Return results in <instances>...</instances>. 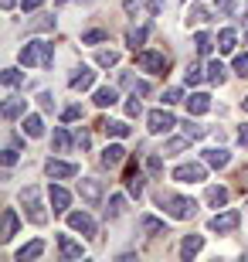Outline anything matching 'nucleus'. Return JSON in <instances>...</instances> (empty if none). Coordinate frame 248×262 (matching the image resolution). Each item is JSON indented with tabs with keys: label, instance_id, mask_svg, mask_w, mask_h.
I'll return each mask as SVG.
<instances>
[{
	"label": "nucleus",
	"instance_id": "1",
	"mask_svg": "<svg viewBox=\"0 0 248 262\" xmlns=\"http://www.w3.org/2000/svg\"><path fill=\"white\" fill-rule=\"evenodd\" d=\"M153 201L163 208V214H170V218H177V222H187V218H194L197 214V201L187 194H173V191H156L153 194Z\"/></svg>",
	"mask_w": 248,
	"mask_h": 262
},
{
	"label": "nucleus",
	"instance_id": "2",
	"mask_svg": "<svg viewBox=\"0 0 248 262\" xmlns=\"http://www.w3.org/2000/svg\"><path fill=\"white\" fill-rule=\"evenodd\" d=\"M20 204H24V214H28L31 225H48V211H44V201H41V187L28 184L20 191Z\"/></svg>",
	"mask_w": 248,
	"mask_h": 262
},
{
	"label": "nucleus",
	"instance_id": "3",
	"mask_svg": "<svg viewBox=\"0 0 248 262\" xmlns=\"http://www.w3.org/2000/svg\"><path fill=\"white\" fill-rule=\"evenodd\" d=\"M238 225H241V211H238V208H228V211H218V214H211V218H208V232L231 235V232H238Z\"/></svg>",
	"mask_w": 248,
	"mask_h": 262
},
{
	"label": "nucleus",
	"instance_id": "4",
	"mask_svg": "<svg viewBox=\"0 0 248 262\" xmlns=\"http://www.w3.org/2000/svg\"><path fill=\"white\" fill-rule=\"evenodd\" d=\"M136 65L150 72V75H167V68H170V58L163 55V51H153V48H143L136 51Z\"/></svg>",
	"mask_w": 248,
	"mask_h": 262
},
{
	"label": "nucleus",
	"instance_id": "5",
	"mask_svg": "<svg viewBox=\"0 0 248 262\" xmlns=\"http://www.w3.org/2000/svg\"><path fill=\"white\" fill-rule=\"evenodd\" d=\"M173 126H177V119H173V113H170L167 106H160V109H150V113H146V129H150L153 136L170 133Z\"/></svg>",
	"mask_w": 248,
	"mask_h": 262
},
{
	"label": "nucleus",
	"instance_id": "6",
	"mask_svg": "<svg viewBox=\"0 0 248 262\" xmlns=\"http://www.w3.org/2000/svg\"><path fill=\"white\" fill-rule=\"evenodd\" d=\"M163 7H167V0H126L123 4L129 17H160Z\"/></svg>",
	"mask_w": 248,
	"mask_h": 262
},
{
	"label": "nucleus",
	"instance_id": "7",
	"mask_svg": "<svg viewBox=\"0 0 248 262\" xmlns=\"http://www.w3.org/2000/svg\"><path fill=\"white\" fill-rule=\"evenodd\" d=\"M173 181H181V184H200V181H208V164L204 160H194V164L173 167Z\"/></svg>",
	"mask_w": 248,
	"mask_h": 262
},
{
	"label": "nucleus",
	"instance_id": "8",
	"mask_svg": "<svg viewBox=\"0 0 248 262\" xmlns=\"http://www.w3.org/2000/svg\"><path fill=\"white\" fill-rule=\"evenodd\" d=\"M44 174H48V181H75V177H78V164L51 157L48 164H44Z\"/></svg>",
	"mask_w": 248,
	"mask_h": 262
},
{
	"label": "nucleus",
	"instance_id": "9",
	"mask_svg": "<svg viewBox=\"0 0 248 262\" xmlns=\"http://www.w3.org/2000/svg\"><path fill=\"white\" fill-rule=\"evenodd\" d=\"M68 228L72 232H82V238H96L99 235V225L88 211H68Z\"/></svg>",
	"mask_w": 248,
	"mask_h": 262
},
{
	"label": "nucleus",
	"instance_id": "10",
	"mask_svg": "<svg viewBox=\"0 0 248 262\" xmlns=\"http://www.w3.org/2000/svg\"><path fill=\"white\" fill-rule=\"evenodd\" d=\"M102 181H96V177H82V181H78V198H82V201L88 204V208H99V204H102Z\"/></svg>",
	"mask_w": 248,
	"mask_h": 262
},
{
	"label": "nucleus",
	"instance_id": "11",
	"mask_svg": "<svg viewBox=\"0 0 248 262\" xmlns=\"http://www.w3.org/2000/svg\"><path fill=\"white\" fill-rule=\"evenodd\" d=\"M136 228H140V235H146V238H160V235H170V225L163 222V218H156V214H140Z\"/></svg>",
	"mask_w": 248,
	"mask_h": 262
},
{
	"label": "nucleus",
	"instance_id": "12",
	"mask_svg": "<svg viewBox=\"0 0 248 262\" xmlns=\"http://www.w3.org/2000/svg\"><path fill=\"white\" fill-rule=\"evenodd\" d=\"M68 85L75 89V92H85V89H92V85H96V68H88V65L72 68V75H68Z\"/></svg>",
	"mask_w": 248,
	"mask_h": 262
},
{
	"label": "nucleus",
	"instance_id": "13",
	"mask_svg": "<svg viewBox=\"0 0 248 262\" xmlns=\"http://www.w3.org/2000/svg\"><path fill=\"white\" fill-rule=\"evenodd\" d=\"M0 116H4V123H14V119L28 116V99L7 96V99H4V106H0Z\"/></svg>",
	"mask_w": 248,
	"mask_h": 262
},
{
	"label": "nucleus",
	"instance_id": "14",
	"mask_svg": "<svg viewBox=\"0 0 248 262\" xmlns=\"http://www.w3.org/2000/svg\"><path fill=\"white\" fill-rule=\"evenodd\" d=\"M48 201H51V208H55V214H68V208H72V194L61 187V181H51Z\"/></svg>",
	"mask_w": 248,
	"mask_h": 262
},
{
	"label": "nucleus",
	"instance_id": "15",
	"mask_svg": "<svg viewBox=\"0 0 248 262\" xmlns=\"http://www.w3.org/2000/svg\"><path fill=\"white\" fill-rule=\"evenodd\" d=\"M200 160L208 167H214V170H224V167L231 164V150L228 146H208V150L200 154Z\"/></svg>",
	"mask_w": 248,
	"mask_h": 262
},
{
	"label": "nucleus",
	"instance_id": "16",
	"mask_svg": "<svg viewBox=\"0 0 248 262\" xmlns=\"http://www.w3.org/2000/svg\"><path fill=\"white\" fill-rule=\"evenodd\" d=\"M75 143H78V136H72L65 126H55V133H51V154H72Z\"/></svg>",
	"mask_w": 248,
	"mask_h": 262
},
{
	"label": "nucleus",
	"instance_id": "17",
	"mask_svg": "<svg viewBox=\"0 0 248 262\" xmlns=\"http://www.w3.org/2000/svg\"><path fill=\"white\" fill-rule=\"evenodd\" d=\"M58 255H61V259H82V255H85V245L61 232V235H58Z\"/></svg>",
	"mask_w": 248,
	"mask_h": 262
},
{
	"label": "nucleus",
	"instance_id": "18",
	"mask_svg": "<svg viewBox=\"0 0 248 262\" xmlns=\"http://www.w3.org/2000/svg\"><path fill=\"white\" fill-rule=\"evenodd\" d=\"M17 228H20L17 211H14V208H4V222H0V242H10V238L17 235Z\"/></svg>",
	"mask_w": 248,
	"mask_h": 262
},
{
	"label": "nucleus",
	"instance_id": "19",
	"mask_svg": "<svg viewBox=\"0 0 248 262\" xmlns=\"http://www.w3.org/2000/svg\"><path fill=\"white\" fill-rule=\"evenodd\" d=\"M17 61L24 68H34V65H41V41H28L24 48L17 51Z\"/></svg>",
	"mask_w": 248,
	"mask_h": 262
},
{
	"label": "nucleus",
	"instance_id": "20",
	"mask_svg": "<svg viewBox=\"0 0 248 262\" xmlns=\"http://www.w3.org/2000/svg\"><path fill=\"white\" fill-rule=\"evenodd\" d=\"M191 143H194V140H191L187 133L170 136V140L163 143V150H160V154H163V157H177V154H184V150H191Z\"/></svg>",
	"mask_w": 248,
	"mask_h": 262
},
{
	"label": "nucleus",
	"instance_id": "21",
	"mask_svg": "<svg viewBox=\"0 0 248 262\" xmlns=\"http://www.w3.org/2000/svg\"><path fill=\"white\" fill-rule=\"evenodd\" d=\"M99 126L105 129V136H116V140H126V136L133 133V126L123 123V119H99Z\"/></svg>",
	"mask_w": 248,
	"mask_h": 262
},
{
	"label": "nucleus",
	"instance_id": "22",
	"mask_svg": "<svg viewBox=\"0 0 248 262\" xmlns=\"http://www.w3.org/2000/svg\"><path fill=\"white\" fill-rule=\"evenodd\" d=\"M184 102H187V113H191V116H204V113L211 109V96L208 92H194V96H187Z\"/></svg>",
	"mask_w": 248,
	"mask_h": 262
},
{
	"label": "nucleus",
	"instance_id": "23",
	"mask_svg": "<svg viewBox=\"0 0 248 262\" xmlns=\"http://www.w3.org/2000/svg\"><path fill=\"white\" fill-rule=\"evenodd\" d=\"M99 160H102V167H109V170H112V167H119L126 160V150H123V143H109L102 150V157H99Z\"/></svg>",
	"mask_w": 248,
	"mask_h": 262
},
{
	"label": "nucleus",
	"instance_id": "24",
	"mask_svg": "<svg viewBox=\"0 0 248 262\" xmlns=\"http://www.w3.org/2000/svg\"><path fill=\"white\" fill-rule=\"evenodd\" d=\"M228 198H231V191L224 184H211L208 191H204V201H208L211 208H224V204H228Z\"/></svg>",
	"mask_w": 248,
	"mask_h": 262
},
{
	"label": "nucleus",
	"instance_id": "25",
	"mask_svg": "<svg viewBox=\"0 0 248 262\" xmlns=\"http://www.w3.org/2000/svg\"><path fill=\"white\" fill-rule=\"evenodd\" d=\"M41 255H44V238H34V242L20 245L14 259H17V262H31V259H41Z\"/></svg>",
	"mask_w": 248,
	"mask_h": 262
},
{
	"label": "nucleus",
	"instance_id": "26",
	"mask_svg": "<svg viewBox=\"0 0 248 262\" xmlns=\"http://www.w3.org/2000/svg\"><path fill=\"white\" fill-rule=\"evenodd\" d=\"M119 85H123V89H129L133 96H150V82H143V78L129 75V72H123V75H119Z\"/></svg>",
	"mask_w": 248,
	"mask_h": 262
},
{
	"label": "nucleus",
	"instance_id": "27",
	"mask_svg": "<svg viewBox=\"0 0 248 262\" xmlns=\"http://www.w3.org/2000/svg\"><path fill=\"white\" fill-rule=\"evenodd\" d=\"M235 48H238V31L235 28H221L218 31V51L221 55H231Z\"/></svg>",
	"mask_w": 248,
	"mask_h": 262
},
{
	"label": "nucleus",
	"instance_id": "28",
	"mask_svg": "<svg viewBox=\"0 0 248 262\" xmlns=\"http://www.w3.org/2000/svg\"><path fill=\"white\" fill-rule=\"evenodd\" d=\"M204 249V235H184V242H181V259L191 262L194 255Z\"/></svg>",
	"mask_w": 248,
	"mask_h": 262
},
{
	"label": "nucleus",
	"instance_id": "29",
	"mask_svg": "<svg viewBox=\"0 0 248 262\" xmlns=\"http://www.w3.org/2000/svg\"><path fill=\"white\" fill-rule=\"evenodd\" d=\"M126 194L143 198V174H140V167H129V170H126Z\"/></svg>",
	"mask_w": 248,
	"mask_h": 262
},
{
	"label": "nucleus",
	"instance_id": "30",
	"mask_svg": "<svg viewBox=\"0 0 248 262\" xmlns=\"http://www.w3.org/2000/svg\"><path fill=\"white\" fill-rule=\"evenodd\" d=\"M20 129H24V136L38 140V136H44V119H41L38 113H28V116H24V123H20Z\"/></svg>",
	"mask_w": 248,
	"mask_h": 262
},
{
	"label": "nucleus",
	"instance_id": "31",
	"mask_svg": "<svg viewBox=\"0 0 248 262\" xmlns=\"http://www.w3.org/2000/svg\"><path fill=\"white\" fill-rule=\"evenodd\" d=\"M146 38H150V28H129L126 31V48H133V51H143V45H146Z\"/></svg>",
	"mask_w": 248,
	"mask_h": 262
},
{
	"label": "nucleus",
	"instance_id": "32",
	"mask_svg": "<svg viewBox=\"0 0 248 262\" xmlns=\"http://www.w3.org/2000/svg\"><path fill=\"white\" fill-rule=\"evenodd\" d=\"M99 109H109V106H116L119 102V89H112V85H102V89H96V99H92Z\"/></svg>",
	"mask_w": 248,
	"mask_h": 262
},
{
	"label": "nucleus",
	"instance_id": "33",
	"mask_svg": "<svg viewBox=\"0 0 248 262\" xmlns=\"http://www.w3.org/2000/svg\"><path fill=\"white\" fill-rule=\"evenodd\" d=\"M208 82L211 85H224V82H228V68H224V61H218V58L208 61Z\"/></svg>",
	"mask_w": 248,
	"mask_h": 262
},
{
	"label": "nucleus",
	"instance_id": "34",
	"mask_svg": "<svg viewBox=\"0 0 248 262\" xmlns=\"http://www.w3.org/2000/svg\"><path fill=\"white\" fill-rule=\"evenodd\" d=\"M204 20H211V10L204 7V4H194V7L184 14V24H187V28H197V24H204Z\"/></svg>",
	"mask_w": 248,
	"mask_h": 262
},
{
	"label": "nucleus",
	"instance_id": "35",
	"mask_svg": "<svg viewBox=\"0 0 248 262\" xmlns=\"http://www.w3.org/2000/svg\"><path fill=\"white\" fill-rule=\"evenodd\" d=\"M214 45H218V38H214L211 31H197V34H194V51H197V55H211Z\"/></svg>",
	"mask_w": 248,
	"mask_h": 262
},
{
	"label": "nucleus",
	"instance_id": "36",
	"mask_svg": "<svg viewBox=\"0 0 248 262\" xmlns=\"http://www.w3.org/2000/svg\"><path fill=\"white\" fill-rule=\"evenodd\" d=\"M181 129L191 136V140H200V136H208V133H211V126H204V123H197V119H191V116L181 123Z\"/></svg>",
	"mask_w": 248,
	"mask_h": 262
},
{
	"label": "nucleus",
	"instance_id": "37",
	"mask_svg": "<svg viewBox=\"0 0 248 262\" xmlns=\"http://www.w3.org/2000/svg\"><path fill=\"white\" fill-rule=\"evenodd\" d=\"M123 211H126V194H112L109 198V208H105V222H116Z\"/></svg>",
	"mask_w": 248,
	"mask_h": 262
},
{
	"label": "nucleus",
	"instance_id": "38",
	"mask_svg": "<svg viewBox=\"0 0 248 262\" xmlns=\"http://www.w3.org/2000/svg\"><path fill=\"white\" fill-rule=\"evenodd\" d=\"M0 82L7 89H17V85H24V72H20V68H4V72H0Z\"/></svg>",
	"mask_w": 248,
	"mask_h": 262
},
{
	"label": "nucleus",
	"instance_id": "39",
	"mask_svg": "<svg viewBox=\"0 0 248 262\" xmlns=\"http://www.w3.org/2000/svg\"><path fill=\"white\" fill-rule=\"evenodd\" d=\"M204 78H208V68H200L197 61H194V65H187V72H184V82H187V85H200Z\"/></svg>",
	"mask_w": 248,
	"mask_h": 262
},
{
	"label": "nucleus",
	"instance_id": "40",
	"mask_svg": "<svg viewBox=\"0 0 248 262\" xmlns=\"http://www.w3.org/2000/svg\"><path fill=\"white\" fill-rule=\"evenodd\" d=\"M96 65H99V68H116V65H119V51L102 48V51L96 55Z\"/></svg>",
	"mask_w": 248,
	"mask_h": 262
},
{
	"label": "nucleus",
	"instance_id": "41",
	"mask_svg": "<svg viewBox=\"0 0 248 262\" xmlns=\"http://www.w3.org/2000/svg\"><path fill=\"white\" fill-rule=\"evenodd\" d=\"M102 41H109V31H105V28L82 31V45H102Z\"/></svg>",
	"mask_w": 248,
	"mask_h": 262
},
{
	"label": "nucleus",
	"instance_id": "42",
	"mask_svg": "<svg viewBox=\"0 0 248 262\" xmlns=\"http://www.w3.org/2000/svg\"><path fill=\"white\" fill-rule=\"evenodd\" d=\"M28 31H55V17H51V14H38V17L28 24Z\"/></svg>",
	"mask_w": 248,
	"mask_h": 262
},
{
	"label": "nucleus",
	"instance_id": "43",
	"mask_svg": "<svg viewBox=\"0 0 248 262\" xmlns=\"http://www.w3.org/2000/svg\"><path fill=\"white\" fill-rule=\"evenodd\" d=\"M41 68H55V45L41 41Z\"/></svg>",
	"mask_w": 248,
	"mask_h": 262
},
{
	"label": "nucleus",
	"instance_id": "44",
	"mask_svg": "<svg viewBox=\"0 0 248 262\" xmlns=\"http://www.w3.org/2000/svg\"><path fill=\"white\" fill-rule=\"evenodd\" d=\"M146 174H150V177H160L163 174V157L160 154H150V157H146Z\"/></svg>",
	"mask_w": 248,
	"mask_h": 262
},
{
	"label": "nucleus",
	"instance_id": "45",
	"mask_svg": "<svg viewBox=\"0 0 248 262\" xmlns=\"http://www.w3.org/2000/svg\"><path fill=\"white\" fill-rule=\"evenodd\" d=\"M126 116H129V119H136V116H143V102H140V99H136V96H129V99H126Z\"/></svg>",
	"mask_w": 248,
	"mask_h": 262
},
{
	"label": "nucleus",
	"instance_id": "46",
	"mask_svg": "<svg viewBox=\"0 0 248 262\" xmlns=\"http://www.w3.org/2000/svg\"><path fill=\"white\" fill-rule=\"evenodd\" d=\"M160 102L163 106H177V102H184V89H167L160 96Z\"/></svg>",
	"mask_w": 248,
	"mask_h": 262
},
{
	"label": "nucleus",
	"instance_id": "47",
	"mask_svg": "<svg viewBox=\"0 0 248 262\" xmlns=\"http://www.w3.org/2000/svg\"><path fill=\"white\" fill-rule=\"evenodd\" d=\"M82 116H85V113H82V106H75V102L61 109V123H75V119H82Z\"/></svg>",
	"mask_w": 248,
	"mask_h": 262
},
{
	"label": "nucleus",
	"instance_id": "48",
	"mask_svg": "<svg viewBox=\"0 0 248 262\" xmlns=\"http://www.w3.org/2000/svg\"><path fill=\"white\" fill-rule=\"evenodd\" d=\"M38 106L44 109V113H55V92H48V89L38 92Z\"/></svg>",
	"mask_w": 248,
	"mask_h": 262
},
{
	"label": "nucleus",
	"instance_id": "49",
	"mask_svg": "<svg viewBox=\"0 0 248 262\" xmlns=\"http://www.w3.org/2000/svg\"><path fill=\"white\" fill-rule=\"evenodd\" d=\"M17 157H20V150H17V146H10V143H7V150L0 154V160H4V167H14V164H17Z\"/></svg>",
	"mask_w": 248,
	"mask_h": 262
},
{
	"label": "nucleus",
	"instance_id": "50",
	"mask_svg": "<svg viewBox=\"0 0 248 262\" xmlns=\"http://www.w3.org/2000/svg\"><path fill=\"white\" fill-rule=\"evenodd\" d=\"M235 4H238V0H214V7H218L221 17H231V14H235Z\"/></svg>",
	"mask_w": 248,
	"mask_h": 262
},
{
	"label": "nucleus",
	"instance_id": "51",
	"mask_svg": "<svg viewBox=\"0 0 248 262\" xmlns=\"http://www.w3.org/2000/svg\"><path fill=\"white\" fill-rule=\"evenodd\" d=\"M235 75L248 78V55H235Z\"/></svg>",
	"mask_w": 248,
	"mask_h": 262
},
{
	"label": "nucleus",
	"instance_id": "52",
	"mask_svg": "<svg viewBox=\"0 0 248 262\" xmlns=\"http://www.w3.org/2000/svg\"><path fill=\"white\" fill-rule=\"evenodd\" d=\"M41 4H44V0H20V10L31 14V10H41Z\"/></svg>",
	"mask_w": 248,
	"mask_h": 262
},
{
	"label": "nucleus",
	"instance_id": "53",
	"mask_svg": "<svg viewBox=\"0 0 248 262\" xmlns=\"http://www.w3.org/2000/svg\"><path fill=\"white\" fill-rule=\"evenodd\" d=\"M75 136H78V146H82V150H88V146H92V136H88L85 129H78Z\"/></svg>",
	"mask_w": 248,
	"mask_h": 262
},
{
	"label": "nucleus",
	"instance_id": "54",
	"mask_svg": "<svg viewBox=\"0 0 248 262\" xmlns=\"http://www.w3.org/2000/svg\"><path fill=\"white\" fill-rule=\"evenodd\" d=\"M238 146L248 150V126H238Z\"/></svg>",
	"mask_w": 248,
	"mask_h": 262
},
{
	"label": "nucleus",
	"instance_id": "55",
	"mask_svg": "<svg viewBox=\"0 0 248 262\" xmlns=\"http://www.w3.org/2000/svg\"><path fill=\"white\" fill-rule=\"evenodd\" d=\"M0 4H4V10H14V7H17V0H0Z\"/></svg>",
	"mask_w": 248,
	"mask_h": 262
},
{
	"label": "nucleus",
	"instance_id": "56",
	"mask_svg": "<svg viewBox=\"0 0 248 262\" xmlns=\"http://www.w3.org/2000/svg\"><path fill=\"white\" fill-rule=\"evenodd\" d=\"M241 109H245V113H248V99H241Z\"/></svg>",
	"mask_w": 248,
	"mask_h": 262
},
{
	"label": "nucleus",
	"instance_id": "57",
	"mask_svg": "<svg viewBox=\"0 0 248 262\" xmlns=\"http://www.w3.org/2000/svg\"><path fill=\"white\" fill-rule=\"evenodd\" d=\"M245 48H248V28H245Z\"/></svg>",
	"mask_w": 248,
	"mask_h": 262
},
{
	"label": "nucleus",
	"instance_id": "58",
	"mask_svg": "<svg viewBox=\"0 0 248 262\" xmlns=\"http://www.w3.org/2000/svg\"><path fill=\"white\" fill-rule=\"evenodd\" d=\"M55 4H58V7H61V4H68V0H55Z\"/></svg>",
	"mask_w": 248,
	"mask_h": 262
},
{
	"label": "nucleus",
	"instance_id": "59",
	"mask_svg": "<svg viewBox=\"0 0 248 262\" xmlns=\"http://www.w3.org/2000/svg\"><path fill=\"white\" fill-rule=\"evenodd\" d=\"M245 24H248V7H245Z\"/></svg>",
	"mask_w": 248,
	"mask_h": 262
}]
</instances>
